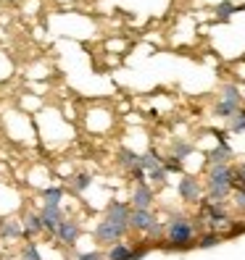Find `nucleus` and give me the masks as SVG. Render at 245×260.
Instances as JSON below:
<instances>
[{
    "instance_id": "27",
    "label": "nucleus",
    "mask_w": 245,
    "mask_h": 260,
    "mask_svg": "<svg viewBox=\"0 0 245 260\" xmlns=\"http://www.w3.org/2000/svg\"><path fill=\"white\" fill-rule=\"evenodd\" d=\"M164 229H166V223H161V221H156L148 232H145V237H150V239H161L164 237Z\"/></svg>"
},
{
    "instance_id": "32",
    "label": "nucleus",
    "mask_w": 245,
    "mask_h": 260,
    "mask_svg": "<svg viewBox=\"0 0 245 260\" xmlns=\"http://www.w3.org/2000/svg\"><path fill=\"white\" fill-rule=\"evenodd\" d=\"M237 11H245V6H237Z\"/></svg>"
},
{
    "instance_id": "28",
    "label": "nucleus",
    "mask_w": 245,
    "mask_h": 260,
    "mask_svg": "<svg viewBox=\"0 0 245 260\" xmlns=\"http://www.w3.org/2000/svg\"><path fill=\"white\" fill-rule=\"evenodd\" d=\"M74 260H103V252L100 250H87V252H76Z\"/></svg>"
},
{
    "instance_id": "23",
    "label": "nucleus",
    "mask_w": 245,
    "mask_h": 260,
    "mask_svg": "<svg viewBox=\"0 0 245 260\" xmlns=\"http://www.w3.org/2000/svg\"><path fill=\"white\" fill-rule=\"evenodd\" d=\"M232 197H235V208H237V210H245V181H237V179H235Z\"/></svg>"
},
{
    "instance_id": "11",
    "label": "nucleus",
    "mask_w": 245,
    "mask_h": 260,
    "mask_svg": "<svg viewBox=\"0 0 245 260\" xmlns=\"http://www.w3.org/2000/svg\"><path fill=\"white\" fill-rule=\"evenodd\" d=\"M21 229H24V237L26 239H35L45 232V223L40 218V213H26V216L21 218Z\"/></svg>"
},
{
    "instance_id": "18",
    "label": "nucleus",
    "mask_w": 245,
    "mask_h": 260,
    "mask_svg": "<svg viewBox=\"0 0 245 260\" xmlns=\"http://www.w3.org/2000/svg\"><path fill=\"white\" fill-rule=\"evenodd\" d=\"M237 111H240V105L227 103V100H219V103H216V108H213V113H216L219 118H232Z\"/></svg>"
},
{
    "instance_id": "6",
    "label": "nucleus",
    "mask_w": 245,
    "mask_h": 260,
    "mask_svg": "<svg viewBox=\"0 0 245 260\" xmlns=\"http://www.w3.org/2000/svg\"><path fill=\"white\" fill-rule=\"evenodd\" d=\"M153 187L148 184V181H143V184H134L132 189V200H129V208L132 210H150L153 208Z\"/></svg>"
},
{
    "instance_id": "1",
    "label": "nucleus",
    "mask_w": 245,
    "mask_h": 260,
    "mask_svg": "<svg viewBox=\"0 0 245 260\" xmlns=\"http://www.w3.org/2000/svg\"><path fill=\"white\" fill-rule=\"evenodd\" d=\"M198 234H195V223L185 216H174L164 229V242L166 250H190L195 244Z\"/></svg>"
},
{
    "instance_id": "30",
    "label": "nucleus",
    "mask_w": 245,
    "mask_h": 260,
    "mask_svg": "<svg viewBox=\"0 0 245 260\" xmlns=\"http://www.w3.org/2000/svg\"><path fill=\"white\" fill-rule=\"evenodd\" d=\"M245 232V223H232V226H229V237H237V234H242Z\"/></svg>"
},
{
    "instance_id": "26",
    "label": "nucleus",
    "mask_w": 245,
    "mask_h": 260,
    "mask_svg": "<svg viewBox=\"0 0 245 260\" xmlns=\"http://www.w3.org/2000/svg\"><path fill=\"white\" fill-rule=\"evenodd\" d=\"M161 166H164V171H166V174H172V171H182V160H177L174 155L161 158Z\"/></svg>"
},
{
    "instance_id": "4",
    "label": "nucleus",
    "mask_w": 245,
    "mask_h": 260,
    "mask_svg": "<svg viewBox=\"0 0 245 260\" xmlns=\"http://www.w3.org/2000/svg\"><path fill=\"white\" fill-rule=\"evenodd\" d=\"M79 234H82L79 223L71 221V218H64V221L58 223V229L53 232V239H56V242H61L64 247H74V244L79 242Z\"/></svg>"
},
{
    "instance_id": "20",
    "label": "nucleus",
    "mask_w": 245,
    "mask_h": 260,
    "mask_svg": "<svg viewBox=\"0 0 245 260\" xmlns=\"http://www.w3.org/2000/svg\"><path fill=\"white\" fill-rule=\"evenodd\" d=\"M222 100L235 103V105H242V95H240L237 84H224V89H222Z\"/></svg>"
},
{
    "instance_id": "17",
    "label": "nucleus",
    "mask_w": 245,
    "mask_h": 260,
    "mask_svg": "<svg viewBox=\"0 0 245 260\" xmlns=\"http://www.w3.org/2000/svg\"><path fill=\"white\" fill-rule=\"evenodd\" d=\"M222 234L219 232H206L195 239V247H201V250H208V247H216V244H222Z\"/></svg>"
},
{
    "instance_id": "7",
    "label": "nucleus",
    "mask_w": 245,
    "mask_h": 260,
    "mask_svg": "<svg viewBox=\"0 0 245 260\" xmlns=\"http://www.w3.org/2000/svg\"><path fill=\"white\" fill-rule=\"evenodd\" d=\"M177 192H179V197L185 203H198V200H201V194H203L201 181L193 179V176H182L179 184H177Z\"/></svg>"
},
{
    "instance_id": "13",
    "label": "nucleus",
    "mask_w": 245,
    "mask_h": 260,
    "mask_svg": "<svg viewBox=\"0 0 245 260\" xmlns=\"http://www.w3.org/2000/svg\"><path fill=\"white\" fill-rule=\"evenodd\" d=\"M232 155H235V152H232V147H229V145H219V147H213L206 158H208L211 166H224V163L232 160Z\"/></svg>"
},
{
    "instance_id": "24",
    "label": "nucleus",
    "mask_w": 245,
    "mask_h": 260,
    "mask_svg": "<svg viewBox=\"0 0 245 260\" xmlns=\"http://www.w3.org/2000/svg\"><path fill=\"white\" fill-rule=\"evenodd\" d=\"M71 184H74V192H87L90 184H93V176H90V174H76L71 179Z\"/></svg>"
},
{
    "instance_id": "29",
    "label": "nucleus",
    "mask_w": 245,
    "mask_h": 260,
    "mask_svg": "<svg viewBox=\"0 0 245 260\" xmlns=\"http://www.w3.org/2000/svg\"><path fill=\"white\" fill-rule=\"evenodd\" d=\"M166 176H169V174L164 171V166H161V168H156V171H150V174H148V179H150V181H156V184H164V181H166Z\"/></svg>"
},
{
    "instance_id": "25",
    "label": "nucleus",
    "mask_w": 245,
    "mask_h": 260,
    "mask_svg": "<svg viewBox=\"0 0 245 260\" xmlns=\"http://www.w3.org/2000/svg\"><path fill=\"white\" fill-rule=\"evenodd\" d=\"M232 13H237V6L229 3V0H224V3L216 6V19H219V21H227L229 16H232Z\"/></svg>"
},
{
    "instance_id": "21",
    "label": "nucleus",
    "mask_w": 245,
    "mask_h": 260,
    "mask_svg": "<svg viewBox=\"0 0 245 260\" xmlns=\"http://www.w3.org/2000/svg\"><path fill=\"white\" fill-rule=\"evenodd\" d=\"M227 121H229V132L242 134V132H245V108H240L232 118H227Z\"/></svg>"
},
{
    "instance_id": "19",
    "label": "nucleus",
    "mask_w": 245,
    "mask_h": 260,
    "mask_svg": "<svg viewBox=\"0 0 245 260\" xmlns=\"http://www.w3.org/2000/svg\"><path fill=\"white\" fill-rule=\"evenodd\" d=\"M19 260H42V255H40V247H37V242H32L29 239L24 247H21V252H19Z\"/></svg>"
},
{
    "instance_id": "2",
    "label": "nucleus",
    "mask_w": 245,
    "mask_h": 260,
    "mask_svg": "<svg viewBox=\"0 0 245 260\" xmlns=\"http://www.w3.org/2000/svg\"><path fill=\"white\" fill-rule=\"evenodd\" d=\"M124 229H119L116 223H111L108 218H103V221H98V226H95V232H93V237H95V242L98 244H103V247H111V244H116V242H121L124 239Z\"/></svg>"
},
{
    "instance_id": "31",
    "label": "nucleus",
    "mask_w": 245,
    "mask_h": 260,
    "mask_svg": "<svg viewBox=\"0 0 245 260\" xmlns=\"http://www.w3.org/2000/svg\"><path fill=\"white\" fill-rule=\"evenodd\" d=\"M235 179H237V181H245V160L235 168Z\"/></svg>"
},
{
    "instance_id": "12",
    "label": "nucleus",
    "mask_w": 245,
    "mask_h": 260,
    "mask_svg": "<svg viewBox=\"0 0 245 260\" xmlns=\"http://www.w3.org/2000/svg\"><path fill=\"white\" fill-rule=\"evenodd\" d=\"M40 197H42V205H61L64 197H66V189L61 184H53V187H45L40 192Z\"/></svg>"
},
{
    "instance_id": "16",
    "label": "nucleus",
    "mask_w": 245,
    "mask_h": 260,
    "mask_svg": "<svg viewBox=\"0 0 245 260\" xmlns=\"http://www.w3.org/2000/svg\"><path fill=\"white\" fill-rule=\"evenodd\" d=\"M156 168H161V158H158V152H143L140 155V171H145V176L150 171H156Z\"/></svg>"
},
{
    "instance_id": "3",
    "label": "nucleus",
    "mask_w": 245,
    "mask_h": 260,
    "mask_svg": "<svg viewBox=\"0 0 245 260\" xmlns=\"http://www.w3.org/2000/svg\"><path fill=\"white\" fill-rule=\"evenodd\" d=\"M201 218L211 226V232H216V226L229 223V213H227L224 203H211V200H203V205H201Z\"/></svg>"
},
{
    "instance_id": "9",
    "label": "nucleus",
    "mask_w": 245,
    "mask_h": 260,
    "mask_svg": "<svg viewBox=\"0 0 245 260\" xmlns=\"http://www.w3.org/2000/svg\"><path fill=\"white\" fill-rule=\"evenodd\" d=\"M40 218L45 223V232L53 234L58 229V223L64 221V210H61V205H42L40 208Z\"/></svg>"
},
{
    "instance_id": "14",
    "label": "nucleus",
    "mask_w": 245,
    "mask_h": 260,
    "mask_svg": "<svg viewBox=\"0 0 245 260\" xmlns=\"http://www.w3.org/2000/svg\"><path fill=\"white\" fill-rule=\"evenodd\" d=\"M132 255V244L129 242H116L108 247V252H105V260H129Z\"/></svg>"
},
{
    "instance_id": "22",
    "label": "nucleus",
    "mask_w": 245,
    "mask_h": 260,
    "mask_svg": "<svg viewBox=\"0 0 245 260\" xmlns=\"http://www.w3.org/2000/svg\"><path fill=\"white\" fill-rule=\"evenodd\" d=\"M193 152V145L190 142H182V140H177L174 145H172V155L177 158V160H185L187 155Z\"/></svg>"
},
{
    "instance_id": "5",
    "label": "nucleus",
    "mask_w": 245,
    "mask_h": 260,
    "mask_svg": "<svg viewBox=\"0 0 245 260\" xmlns=\"http://www.w3.org/2000/svg\"><path fill=\"white\" fill-rule=\"evenodd\" d=\"M129 213L132 208L127 203H121V200H111L108 205H105V216L103 218H108L111 223H116L119 229H124V232H129Z\"/></svg>"
},
{
    "instance_id": "8",
    "label": "nucleus",
    "mask_w": 245,
    "mask_h": 260,
    "mask_svg": "<svg viewBox=\"0 0 245 260\" xmlns=\"http://www.w3.org/2000/svg\"><path fill=\"white\" fill-rule=\"evenodd\" d=\"M156 221L158 218H156V213H153V210H132L129 213V229H132V232H140V234H145Z\"/></svg>"
},
{
    "instance_id": "15",
    "label": "nucleus",
    "mask_w": 245,
    "mask_h": 260,
    "mask_svg": "<svg viewBox=\"0 0 245 260\" xmlns=\"http://www.w3.org/2000/svg\"><path fill=\"white\" fill-rule=\"evenodd\" d=\"M119 163L124 166V171H137V168H140V155L132 152L129 147H124V150L119 152Z\"/></svg>"
},
{
    "instance_id": "10",
    "label": "nucleus",
    "mask_w": 245,
    "mask_h": 260,
    "mask_svg": "<svg viewBox=\"0 0 245 260\" xmlns=\"http://www.w3.org/2000/svg\"><path fill=\"white\" fill-rule=\"evenodd\" d=\"M24 237V229H21V218H6L0 221V239L6 242H16Z\"/></svg>"
}]
</instances>
